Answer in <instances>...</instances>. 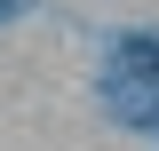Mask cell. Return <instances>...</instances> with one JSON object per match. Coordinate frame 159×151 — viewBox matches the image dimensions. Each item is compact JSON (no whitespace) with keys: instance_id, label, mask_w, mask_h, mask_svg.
I'll use <instances>...</instances> for the list:
<instances>
[{"instance_id":"6da1fadb","label":"cell","mask_w":159,"mask_h":151,"mask_svg":"<svg viewBox=\"0 0 159 151\" xmlns=\"http://www.w3.org/2000/svg\"><path fill=\"white\" fill-rule=\"evenodd\" d=\"M103 103H111L127 127L159 135V40H119L111 64H103Z\"/></svg>"},{"instance_id":"7a4b0ae2","label":"cell","mask_w":159,"mask_h":151,"mask_svg":"<svg viewBox=\"0 0 159 151\" xmlns=\"http://www.w3.org/2000/svg\"><path fill=\"white\" fill-rule=\"evenodd\" d=\"M16 8H24V0H0V16H16Z\"/></svg>"}]
</instances>
